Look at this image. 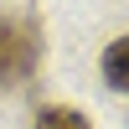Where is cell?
Masks as SVG:
<instances>
[{"instance_id": "1", "label": "cell", "mask_w": 129, "mask_h": 129, "mask_svg": "<svg viewBox=\"0 0 129 129\" xmlns=\"http://www.w3.org/2000/svg\"><path fill=\"white\" fill-rule=\"evenodd\" d=\"M41 57V36L31 21L21 16H0V88H10V83H26L31 67H36Z\"/></svg>"}, {"instance_id": "2", "label": "cell", "mask_w": 129, "mask_h": 129, "mask_svg": "<svg viewBox=\"0 0 129 129\" xmlns=\"http://www.w3.org/2000/svg\"><path fill=\"white\" fill-rule=\"evenodd\" d=\"M103 78H109V88H129V41H114L103 52Z\"/></svg>"}, {"instance_id": "3", "label": "cell", "mask_w": 129, "mask_h": 129, "mask_svg": "<svg viewBox=\"0 0 129 129\" xmlns=\"http://www.w3.org/2000/svg\"><path fill=\"white\" fill-rule=\"evenodd\" d=\"M36 129H88V119L78 109H67V103H52V109L36 114Z\"/></svg>"}]
</instances>
